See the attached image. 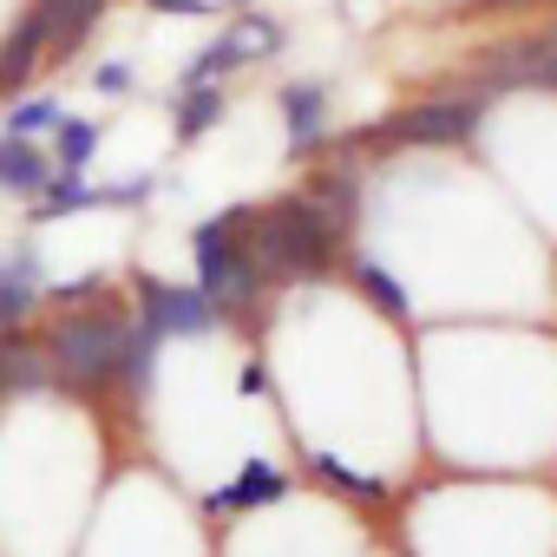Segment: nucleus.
Masks as SVG:
<instances>
[{
  "label": "nucleus",
  "mask_w": 557,
  "mask_h": 557,
  "mask_svg": "<svg viewBox=\"0 0 557 557\" xmlns=\"http://www.w3.org/2000/svg\"><path fill=\"white\" fill-rule=\"evenodd\" d=\"M106 8L112 0H27L14 34L0 40V79H8V92H21L40 66L73 60L92 40V27L106 21Z\"/></svg>",
  "instance_id": "f257e3e1"
},
{
  "label": "nucleus",
  "mask_w": 557,
  "mask_h": 557,
  "mask_svg": "<svg viewBox=\"0 0 557 557\" xmlns=\"http://www.w3.org/2000/svg\"><path fill=\"white\" fill-rule=\"evenodd\" d=\"M492 106H498V92L466 73L459 86L400 106V112L381 125V145H400V151H453V145H472L479 125L492 119Z\"/></svg>",
  "instance_id": "f03ea898"
},
{
  "label": "nucleus",
  "mask_w": 557,
  "mask_h": 557,
  "mask_svg": "<svg viewBox=\"0 0 557 557\" xmlns=\"http://www.w3.org/2000/svg\"><path fill=\"white\" fill-rule=\"evenodd\" d=\"M132 329H138V315H125V309H106V302L60 315V322H53V335H47L53 374H60V381H79V387H99V381H125Z\"/></svg>",
  "instance_id": "7ed1b4c3"
},
{
  "label": "nucleus",
  "mask_w": 557,
  "mask_h": 557,
  "mask_svg": "<svg viewBox=\"0 0 557 557\" xmlns=\"http://www.w3.org/2000/svg\"><path fill=\"white\" fill-rule=\"evenodd\" d=\"M190 262H197V289H203L223 315H243V309L262 296V275H256V262H249V249H243L236 210H216L210 223H197Z\"/></svg>",
  "instance_id": "20e7f679"
},
{
  "label": "nucleus",
  "mask_w": 557,
  "mask_h": 557,
  "mask_svg": "<svg viewBox=\"0 0 557 557\" xmlns=\"http://www.w3.org/2000/svg\"><path fill=\"white\" fill-rule=\"evenodd\" d=\"M275 53H283V21L256 14V8H236V14H223L210 47L184 66V86H223L230 73H249V66H262Z\"/></svg>",
  "instance_id": "39448f33"
},
{
  "label": "nucleus",
  "mask_w": 557,
  "mask_h": 557,
  "mask_svg": "<svg viewBox=\"0 0 557 557\" xmlns=\"http://www.w3.org/2000/svg\"><path fill=\"white\" fill-rule=\"evenodd\" d=\"M230 315L197 289V283H138V329L158 335V342H177V335H210L223 329Z\"/></svg>",
  "instance_id": "423d86ee"
},
{
  "label": "nucleus",
  "mask_w": 557,
  "mask_h": 557,
  "mask_svg": "<svg viewBox=\"0 0 557 557\" xmlns=\"http://www.w3.org/2000/svg\"><path fill=\"white\" fill-rule=\"evenodd\" d=\"M275 119H283L289 158H322L335 138V92L322 79H289L275 92Z\"/></svg>",
  "instance_id": "0eeeda50"
},
{
  "label": "nucleus",
  "mask_w": 557,
  "mask_h": 557,
  "mask_svg": "<svg viewBox=\"0 0 557 557\" xmlns=\"http://www.w3.org/2000/svg\"><path fill=\"white\" fill-rule=\"evenodd\" d=\"M47 296V269H40V249L21 243L8 262H0V335H14Z\"/></svg>",
  "instance_id": "6e6552de"
},
{
  "label": "nucleus",
  "mask_w": 557,
  "mask_h": 557,
  "mask_svg": "<svg viewBox=\"0 0 557 557\" xmlns=\"http://www.w3.org/2000/svg\"><path fill=\"white\" fill-rule=\"evenodd\" d=\"M289 498V472L269 466V459H243L216 492H210V511H256V505H275Z\"/></svg>",
  "instance_id": "1a4fd4ad"
},
{
  "label": "nucleus",
  "mask_w": 557,
  "mask_h": 557,
  "mask_svg": "<svg viewBox=\"0 0 557 557\" xmlns=\"http://www.w3.org/2000/svg\"><path fill=\"white\" fill-rule=\"evenodd\" d=\"M53 151L47 145H34V138H0V197H40L47 184H53Z\"/></svg>",
  "instance_id": "9d476101"
},
{
  "label": "nucleus",
  "mask_w": 557,
  "mask_h": 557,
  "mask_svg": "<svg viewBox=\"0 0 557 557\" xmlns=\"http://www.w3.org/2000/svg\"><path fill=\"white\" fill-rule=\"evenodd\" d=\"M53 355L47 342H21V335H0V387L8 394H34V387H53Z\"/></svg>",
  "instance_id": "9b49d317"
},
{
  "label": "nucleus",
  "mask_w": 557,
  "mask_h": 557,
  "mask_svg": "<svg viewBox=\"0 0 557 557\" xmlns=\"http://www.w3.org/2000/svg\"><path fill=\"white\" fill-rule=\"evenodd\" d=\"M223 112H230V86H177V99H171V132H177L184 145H197L210 125H223Z\"/></svg>",
  "instance_id": "f8f14e48"
},
{
  "label": "nucleus",
  "mask_w": 557,
  "mask_h": 557,
  "mask_svg": "<svg viewBox=\"0 0 557 557\" xmlns=\"http://www.w3.org/2000/svg\"><path fill=\"white\" fill-rule=\"evenodd\" d=\"M60 119H66V106L53 92H14L8 112H0V138H34V145H47L60 132Z\"/></svg>",
  "instance_id": "ddd939ff"
},
{
  "label": "nucleus",
  "mask_w": 557,
  "mask_h": 557,
  "mask_svg": "<svg viewBox=\"0 0 557 557\" xmlns=\"http://www.w3.org/2000/svg\"><path fill=\"white\" fill-rule=\"evenodd\" d=\"M99 145H106V125H99V119H86V112H66V119H60V132L47 138L53 164H60V171H73V177H86V171H92Z\"/></svg>",
  "instance_id": "4468645a"
},
{
  "label": "nucleus",
  "mask_w": 557,
  "mask_h": 557,
  "mask_svg": "<svg viewBox=\"0 0 557 557\" xmlns=\"http://www.w3.org/2000/svg\"><path fill=\"white\" fill-rule=\"evenodd\" d=\"M348 275H355V289L381 309V315H394V322H407L413 315V302H407V283H400V275L387 269V262H374V256H355L348 262Z\"/></svg>",
  "instance_id": "2eb2a0df"
},
{
  "label": "nucleus",
  "mask_w": 557,
  "mask_h": 557,
  "mask_svg": "<svg viewBox=\"0 0 557 557\" xmlns=\"http://www.w3.org/2000/svg\"><path fill=\"white\" fill-rule=\"evenodd\" d=\"M315 466H322V479H329V485H342V492H355V498H381V492H387L374 472H355V466H342L335 453H322Z\"/></svg>",
  "instance_id": "dca6fc26"
},
{
  "label": "nucleus",
  "mask_w": 557,
  "mask_h": 557,
  "mask_svg": "<svg viewBox=\"0 0 557 557\" xmlns=\"http://www.w3.org/2000/svg\"><path fill=\"white\" fill-rule=\"evenodd\" d=\"M132 79H138V66H132L125 53H112V60H99V66H92V92H106V99H125V92H132Z\"/></svg>",
  "instance_id": "f3484780"
},
{
  "label": "nucleus",
  "mask_w": 557,
  "mask_h": 557,
  "mask_svg": "<svg viewBox=\"0 0 557 557\" xmlns=\"http://www.w3.org/2000/svg\"><path fill=\"white\" fill-rule=\"evenodd\" d=\"M0 99H8V79H0Z\"/></svg>",
  "instance_id": "a211bd4d"
},
{
  "label": "nucleus",
  "mask_w": 557,
  "mask_h": 557,
  "mask_svg": "<svg viewBox=\"0 0 557 557\" xmlns=\"http://www.w3.org/2000/svg\"><path fill=\"white\" fill-rule=\"evenodd\" d=\"M0 400H8V387H0Z\"/></svg>",
  "instance_id": "6ab92c4d"
}]
</instances>
